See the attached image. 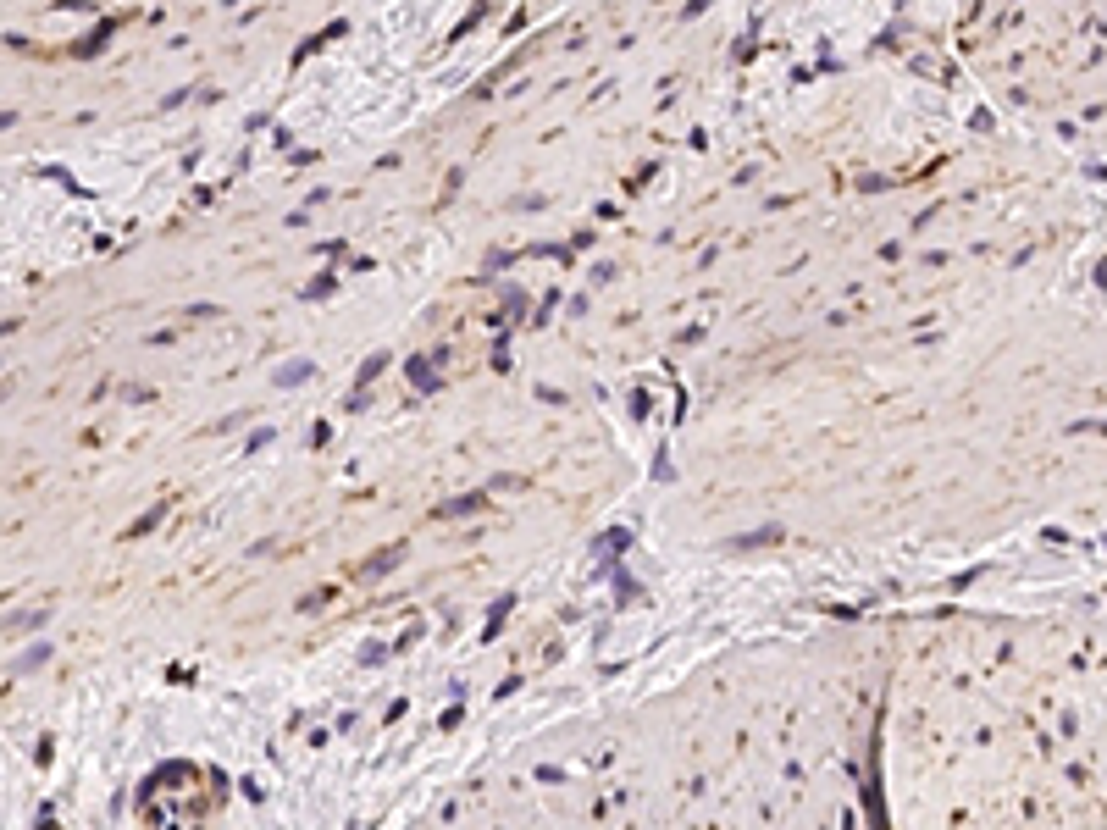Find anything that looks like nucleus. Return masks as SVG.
Returning a JSON list of instances; mask_svg holds the SVG:
<instances>
[{"label": "nucleus", "mask_w": 1107, "mask_h": 830, "mask_svg": "<svg viewBox=\"0 0 1107 830\" xmlns=\"http://www.w3.org/2000/svg\"><path fill=\"white\" fill-rule=\"evenodd\" d=\"M344 28H349V23H327V28H322V34H316V39H305V45H299V50H294V61H305V56H316V50H322V45H327V39H338V34H344Z\"/></svg>", "instance_id": "obj_1"}, {"label": "nucleus", "mask_w": 1107, "mask_h": 830, "mask_svg": "<svg viewBox=\"0 0 1107 830\" xmlns=\"http://www.w3.org/2000/svg\"><path fill=\"white\" fill-rule=\"evenodd\" d=\"M111 34H117V23H100L95 34H89V39H78L72 50H78V56H95V50H106V39H111Z\"/></svg>", "instance_id": "obj_2"}, {"label": "nucleus", "mask_w": 1107, "mask_h": 830, "mask_svg": "<svg viewBox=\"0 0 1107 830\" xmlns=\"http://www.w3.org/2000/svg\"><path fill=\"white\" fill-rule=\"evenodd\" d=\"M471 510H482V493H471V498H454V504H443L438 515H471Z\"/></svg>", "instance_id": "obj_3"}, {"label": "nucleus", "mask_w": 1107, "mask_h": 830, "mask_svg": "<svg viewBox=\"0 0 1107 830\" xmlns=\"http://www.w3.org/2000/svg\"><path fill=\"white\" fill-rule=\"evenodd\" d=\"M399 554H405V548H388V554H377V559L366 565V576H382V570H393V565H399Z\"/></svg>", "instance_id": "obj_4"}, {"label": "nucleus", "mask_w": 1107, "mask_h": 830, "mask_svg": "<svg viewBox=\"0 0 1107 830\" xmlns=\"http://www.w3.org/2000/svg\"><path fill=\"white\" fill-rule=\"evenodd\" d=\"M305 377H310V360H294V366L277 371V382H283V388H288V382H305Z\"/></svg>", "instance_id": "obj_5"}, {"label": "nucleus", "mask_w": 1107, "mask_h": 830, "mask_svg": "<svg viewBox=\"0 0 1107 830\" xmlns=\"http://www.w3.org/2000/svg\"><path fill=\"white\" fill-rule=\"evenodd\" d=\"M410 377H416V388H438L432 382V360H410Z\"/></svg>", "instance_id": "obj_6"}, {"label": "nucleus", "mask_w": 1107, "mask_h": 830, "mask_svg": "<svg viewBox=\"0 0 1107 830\" xmlns=\"http://www.w3.org/2000/svg\"><path fill=\"white\" fill-rule=\"evenodd\" d=\"M615 548H626V532H609L604 543H598V554H615Z\"/></svg>", "instance_id": "obj_7"}, {"label": "nucleus", "mask_w": 1107, "mask_h": 830, "mask_svg": "<svg viewBox=\"0 0 1107 830\" xmlns=\"http://www.w3.org/2000/svg\"><path fill=\"white\" fill-rule=\"evenodd\" d=\"M377 371H382V355H371L366 366H360V382H377Z\"/></svg>", "instance_id": "obj_8"}]
</instances>
